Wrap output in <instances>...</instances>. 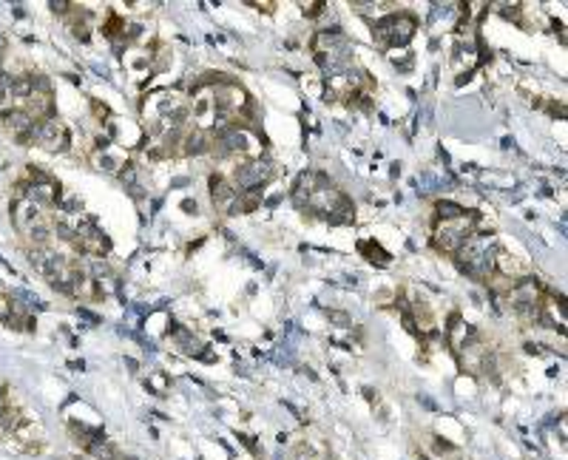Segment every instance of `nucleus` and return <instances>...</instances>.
I'll return each instance as SVG.
<instances>
[{"label":"nucleus","instance_id":"nucleus-1","mask_svg":"<svg viewBox=\"0 0 568 460\" xmlns=\"http://www.w3.org/2000/svg\"><path fill=\"white\" fill-rule=\"evenodd\" d=\"M495 253H497V239L492 233H472L466 244L455 253V262L469 279L489 281L495 276Z\"/></svg>","mask_w":568,"mask_h":460},{"label":"nucleus","instance_id":"nucleus-2","mask_svg":"<svg viewBox=\"0 0 568 460\" xmlns=\"http://www.w3.org/2000/svg\"><path fill=\"white\" fill-rule=\"evenodd\" d=\"M474 225H477V216L474 214H463L458 219H438L435 225V233H432V244L441 250V253H458V250L466 244V239L474 233Z\"/></svg>","mask_w":568,"mask_h":460},{"label":"nucleus","instance_id":"nucleus-3","mask_svg":"<svg viewBox=\"0 0 568 460\" xmlns=\"http://www.w3.org/2000/svg\"><path fill=\"white\" fill-rule=\"evenodd\" d=\"M418 29V20L412 15H386L372 26V40L378 49H395L407 46Z\"/></svg>","mask_w":568,"mask_h":460},{"label":"nucleus","instance_id":"nucleus-4","mask_svg":"<svg viewBox=\"0 0 568 460\" xmlns=\"http://www.w3.org/2000/svg\"><path fill=\"white\" fill-rule=\"evenodd\" d=\"M270 177H273V165L268 159H247V162H242L239 168L233 171L231 185L236 188V193H242V191L261 188Z\"/></svg>","mask_w":568,"mask_h":460},{"label":"nucleus","instance_id":"nucleus-5","mask_svg":"<svg viewBox=\"0 0 568 460\" xmlns=\"http://www.w3.org/2000/svg\"><path fill=\"white\" fill-rule=\"evenodd\" d=\"M37 125L23 108H9V111H0V128H6L20 145H31L37 137Z\"/></svg>","mask_w":568,"mask_h":460},{"label":"nucleus","instance_id":"nucleus-6","mask_svg":"<svg viewBox=\"0 0 568 460\" xmlns=\"http://www.w3.org/2000/svg\"><path fill=\"white\" fill-rule=\"evenodd\" d=\"M34 142H37L43 151L57 154V151H66V148L71 145V134H68V128H66L60 119H46V122L37 125Z\"/></svg>","mask_w":568,"mask_h":460},{"label":"nucleus","instance_id":"nucleus-7","mask_svg":"<svg viewBox=\"0 0 568 460\" xmlns=\"http://www.w3.org/2000/svg\"><path fill=\"white\" fill-rule=\"evenodd\" d=\"M74 247L80 250L82 256H97V259H103L108 250H111V242H108V236H105L97 225H92L89 230H85V233L74 242Z\"/></svg>","mask_w":568,"mask_h":460},{"label":"nucleus","instance_id":"nucleus-8","mask_svg":"<svg viewBox=\"0 0 568 460\" xmlns=\"http://www.w3.org/2000/svg\"><path fill=\"white\" fill-rule=\"evenodd\" d=\"M23 199L34 202L37 207H52V205L60 202V185L52 177L43 179V182H31V185H26V196Z\"/></svg>","mask_w":568,"mask_h":460},{"label":"nucleus","instance_id":"nucleus-9","mask_svg":"<svg viewBox=\"0 0 568 460\" xmlns=\"http://www.w3.org/2000/svg\"><path fill=\"white\" fill-rule=\"evenodd\" d=\"M210 196H213V205L216 207H222V211H228V214H236V199H239V193H236V188L231 185V179H225V177H210Z\"/></svg>","mask_w":568,"mask_h":460},{"label":"nucleus","instance_id":"nucleus-10","mask_svg":"<svg viewBox=\"0 0 568 460\" xmlns=\"http://www.w3.org/2000/svg\"><path fill=\"white\" fill-rule=\"evenodd\" d=\"M182 151L188 154V156H199V154H205V151H210V140H207V134L202 131V128H194V131H188L185 137H182Z\"/></svg>","mask_w":568,"mask_h":460},{"label":"nucleus","instance_id":"nucleus-11","mask_svg":"<svg viewBox=\"0 0 568 460\" xmlns=\"http://www.w3.org/2000/svg\"><path fill=\"white\" fill-rule=\"evenodd\" d=\"M173 339H177V344L182 347V353H188V355H202V344L191 336V332H185V329H180V327H173Z\"/></svg>","mask_w":568,"mask_h":460},{"label":"nucleus","instance_id":"nucleus-12","mask_svg":"<svg viewBox=\"0 0 568 460\" xmlns=\"http://www.w3.org/2000/svg\"><path fill=\"white\" fill-rule=\"evenodd\" d=\"M12 100H26L31 94V74H23V77H15L12 80Z\"/></svg>","mask_w":568,"mask_h":460},{"label":"nucleus","instance_id":"nucleus-13","mask_svg":"<svg viewBox=\"0 0 568 460\" xmlns=\"http://www.w3.org/2000/svg\"><path fill=\"white\" fill-rule=\"evenodd\" d=\"M438 219H458V216H463L466 214V207H460V205H455V202H438Z\"/></svg>","mask_w":568,"mask_h":460},{"label":"nucleus","instance_id":"nucleus-14","mask_svg":"<svg viewBox=\"0 0 568 460\" xmlns=\"http://www.w3.org/2000/svg\"><path fill=\"white\" fill-rule=\"evenodd\" d=\"M9 316H12V299L0 292V321H9Z\"/></svg>","mask_w":568,"mask_h":460},{"label":"nucleus","instance_id":"nucleus-15","mask_svg":"<svg viewBox=\"0 0 568 460\" xmlns=\"http://www.w3.org/2000/svg\"><path fill=\"white\" fill-rule=\"evenodd\" d=\"M301 9H304V15H307V17H316V15H321L327 9V3H304Z\"/></svg>","mask_w":568,"mask_h":460},{"label":"nucleus","instance_id":"nucleus-16","mask_svg":"<svg viewBox=\"0 0 568 460\" xmlns=\"http://www.w3.org/2000/svg\"><path fill=\"white\" fill-rule=\"evenodd\" d=\"M330 318H333L335 324H349V316H344V313H330Z\"/></svg>","mask_w":568,"mask_h":460},{"label":"nucleus","instance_id":"nucleus-17","mask_svg":"<svg viewBox=\"0 0 568 460\" xmlns=\"http://www.w3.org/2000/svg\"><path fill=\"white\" fill-rule=\"evenodd\" d=\"M52 9H54V12H60V15H66V12L71 9V3H52Z\"/></svg>","mask_w":568,"mask_h":460}]
</instances>
